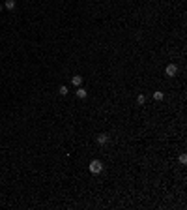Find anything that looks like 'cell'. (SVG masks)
Wrapping results in <instances>:
<instances>
[{
    "instance_id": "obj_7",
    "label": "cell",
    "mask_w": 187,
    "mask_h": 210,
    "mask_svg": "<svg viewBox=\"0 0 187 210\" xmlns=\"http://www.w3.org/2000/svg\"><path fill=\"white\" fill-rule=\"evenodd\" d=\"M137 103H138V105H144V103H146V96H144V94H140V96L137 98Z\"/></svg>"
},
{
    "instance_id": "obj_10",
    "label": "cell",
    "mask_w": 187,
    "mask_h": 210,
    "mask_svg": "<svg viewBox=\"0 0 187 210\" xmlns=\"http://www.w3.org/2000/svg\"><path fill=\"white\" fill-rule=\"evenodd\" d=\"M180 161H182V163H187V156H185V154H182V156H180Z\"/></svg>"
},
{
    "instance_id": "obj_5",
    "label": "cell",
    "mask_w": 187,
    "mask_h": 210,
    "mask_svg": "<svg viewBox=\"0 0 187 210\" xmlns=\"http://www.w3.org/2000/svg\"><path fill=\"white\" fill-rule=\"evenodd\" d=\"M77 98L84 100V98H86V90H84V88H77Z\"/></svg>"
},
{
    "instance_id": "obj_6",
    "label": "cell",
    "mask_w": 187,
    "mask_h": 210,
    "mask_svg": "<svg viewBox=\"0 0 187 210\" xmlns=\"http://www.w3.org/2000/svg\"><path fill=\"white\" fill-rule=\"evenodd\" d=\"M4 6L8 8V10H15V0H6V4Z\"/></svg>"
},
{
    "instance_id": "obj_1",
    "label": "cell",
    "mask_w": 187,
    "mask_h": 210,
    "mask_svg": "<svg viewBox=\"0 0 187 210\" xmlns=\"http://www.w3.org/2000/svg\"><path fill=\"white\" fill-rule=\"evenodd\" d=\"M103 171V163L99 160H92L90 161V173H94V175H99V173Z\"/></svg>"
},
{
    "instance_id": "obj_2",
    "label": "cell",
    "mask_w": 187,
    "mask_h": 210,
    "mask_svg": "<svg viewBox=\"0 0 187 210\" xmlns=\"http://www.w3.org/2000/svg\"><path fill=\"white\" fill-rule=\"evenodd\" d=\"M176 73H178V66L176 64H169L166 66V75H169V77H176Z\"/></svg>"
},
{
    "instance_id": "obj_9",
    "label": "cell",
    "mask_w": 187,
    "mask_h": 210,
    "mask_svg": "<svg viewBox=\"0 0 187 210\" xmlns=\"http://www.w3.org/2000/svg\"><path fill=\"white\" fill-rule=\"evenodd\" d=\"M163 98H165V96H163V92H159V90H157L155 94H153V100H157V101H159V100H163Z\"/></svg>"
},
{
    "instance_id": "obj_3",
    "label": "cell",
    "mask_w": 187,
    "mask_h": 210,
    "mask_svg": "<svg viewBox=\"0 0 187 210\" xmlns=\"http://www.w3.org/2000/svg\"><path fill=\"white\" fill-rule=\"evenodd\" d=\"M81 83H82L81 75H73V77H71V85H73V86H81Z\"/></svg>"
},
{
    "instance_id": "obj_11",
    "label": "cell",
    "mask_w": 187,
    "mask_h": 210,
    "mask_svg": "<svg viewBox=\"0 0 187 210\" xmlns=\"http://www.w3.org/2000/svg\"><path fill=\"white\" fill-rule=\"evenodd\" d=\"M0 11H2V6H0Z\"/></svg>"
},
{
    "instance_id": "obj_4",
    "label": "cell",
    "mask_w": 187,
    "mask_h": 210,
    "mask_svg": "<svg viewBox=\"0 0 187 210\" xmlns=\"http://www.w3.org/2000/svg\"><path fill=\"white\" fill-rule=\"evenodd\" d=\"M97 143H99V145H107V143H109V135H105V133L97 135Z\"/></svg>"
},
{
    "instance_id": "obj_8",
    "label": "cell",
    "mask_w": 187,
    "mask_h": 210,
    "mask_svg": "<svg viewBox=\"0 0 187 210\" xmlns=\"http://www.w3.org/2000/svg\"><path fill=\"white\" fill-rule=\"evenodd\" d=\"M58 92H60V96H66V94L69 92V88H67V86H60V88H58Z\"/></svg>"
}]
</instances>
